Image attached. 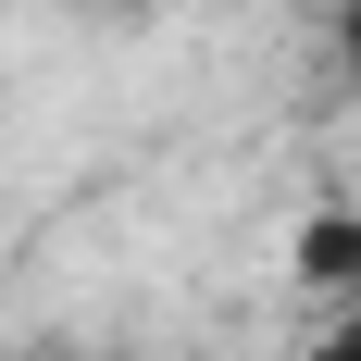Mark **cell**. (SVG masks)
I'll return each instance as SVG.
<instances>
[{
	"label": "cell",
	"mask_w": 361,
	"mask_h": 361,
	"mask_svg": "<svg viewBox=\"0 0 361 361\" xmlns=\"http://www.w3.org/2000/svg\"><path fill=\"white\" fill-rule=\"evenodd\" d=\"M299 287H361V212H312L299 224Z\"/></svg>",
	"instance_id": "cell-1"
},
{
	"label": "cell",
	"mask_w": 361,
	"mask_h": 361,
	"mask_svg": "<svg viewBox=\"0 0 361 361\" xmlns=\"http://www.w3.org/2000/svg\"><path fill=\"white\" fill-rule=\"evenodd\" d=\"M299 361H361V312H336V324L312 336V349H299Z\"/></svg>",
	"instance_id": "cell-2"
},
{
	"label": "cell",
	"mask_w": 361,
	"mask_h": 361,
	"mask_svg": "<svg viewBox=\"0 0 361 361\" xmlns=\"http://www.w3.org/2000/svg\"><path fill=\"white\" fill-rule=\"evenodd\" d=\"M75 13H87V25H149L162 0H75Z\"/></svg>",
	"instance_id": "cell-3"
},
{
	"label": "cell",
	"mask_w": 361,
	"mask_h": 361,
	"mask_svg": "<svg viewBox=\"0 0 361 361\" xmlns=\"http://www.w3.org/2000/svg\"><path fill=\"white\" fill-rule=\"evenodd\" d=\"M336 75H349V87H361V0H349V13H336Z\"/></svg>",
	"instance_id": "cell-4"
}]
</instances>
